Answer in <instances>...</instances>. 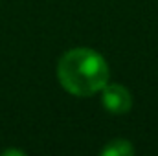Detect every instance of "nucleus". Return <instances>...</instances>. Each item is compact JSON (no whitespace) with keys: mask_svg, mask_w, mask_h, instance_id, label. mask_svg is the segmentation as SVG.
I'll return each mask as SVG.
<instances>
[{"mask_svg":"<svg viewBox=\"0 0 158 156\" xmlns=\"http://www.w3.org/2000/svg\"><path fill=\"white\" fill-rule=\"evenodd\" d=\"M109 64L92 48H72L59 59L57 77L61 86L72 96L86 97L101 92L109 83Z\"/></svg>","mask_w":158,"mask_h":156,"instance_id":"1","label":"nucleus"},{"mask_svg":"<svg viewBox=\"0 0 158 156\" xmlns=\"http://www.w3.org/2000/svg\"><path fill=\"white\" fill-rule=\"evenodd\" d=\"M101 103L110 114H125L132 107V96L123 84L107 83L101 88Z\"/></svg>","mask_w":158,"mask_h":156,"instance_id":"2","label":"nucleus"},{"mask_svg":"<svg viewBox=\"0 0 158 156\" xmlns=\"http://www.w3.org/2000/svg\"><path fill=\"white\" fill-rule=\"evenodd\" d=\"M101 154L103 156H131L134 154V147L129 140H110L103 149H101Z\"/></svg>","mask_w":158,"mask_h":156,"instance_id":"3","label":"nucleus"},{"mask_svg":"<svg viewBox=\"0 0 158 156\" xmlns=\"http://www.w3.org/2000/svg\"><path fill=\"white\" fill-rule=\"evenodd\" d=\"M4 156H9V154H17V156H24L26 153L24 151H20V149H6L4 153H2Z\"/></svg>","mask_w":158,"mask_h":156,"instance_id":"4","label":"nucleus"}]
</instances>
